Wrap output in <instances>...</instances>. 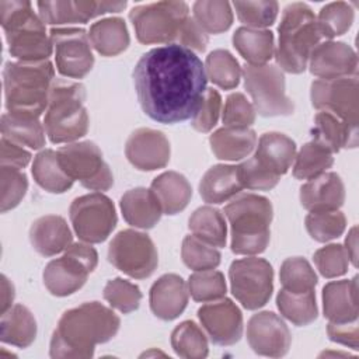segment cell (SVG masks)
Here are the masks:
<instances>
[{
    "mask_svg": "<svg viewBox=\"0 0 359 359\" xmlns=\"http://www.w3.org/2000/svg\"><path fill=\"white\" fill-rule=\"evenodd\" d=\"M133 83L143 112L167 125L192 118L208 88L202 60L178 43L142 55L133 69Z\"/></svg>",
    "mask_w": 359,
    "mask_h": 359,
    "instance_id": "1",
    "label": "cell"
},
{
    "mask_svg": "<svg viewBox=\"0 0 359 359\" xmlns=\"http://www.w3.org/2000/svg\"><path fill=\"white\" fill-rule=\"evenodd\" d=\"M119 317L98 302H87L62 314L52 334L50 358H91L98 344L111 341L119 331Z\"/></svg>",
    "mask_w": 359,
    "mask_h": 359,
    "instance_id": "2",
    "label": "cell"
},
{
    "mask_svg": "<svg viewBox=\"0 0 359 359\" xmlns=\"http://www.w3.org/2000/svg\"><path fill=\"white\" fill-rule=\"evenodd\" d=\"M53 81L55 67L49 60L7 62L3 69L7 111L41 116L48 108Z\"/></svg>",
    "mask_w": 359,
    "mask_h": 359,
    "instance_id": "3",
    "label": "cell"
},
{
    "mask_svg": "<svg viewBox=\"0 0 359 359\" xmlns=\"http://www.w3.org/2000/svg\"><path fill=\"white\" fill-rule=\"evenodd\" d=\"M0 22L6 34L8 52L22 62L48 60L53 52L45 22L27 0H1Z\"/></svg>",
    "mask_w": 359,
    "mask_h": 359,
    "instance_id": "4",
    "label": "cell"
},
{
    "mask_svg": "<svg viewBox=\"0 0 359 359\" xmlns=\"http://www.w3.org/2000/svg\"><path fill=\"white\" fill-rule=\"evenodd\" d=\"M230 223L231 251L238 255H255L265 251L271 238L272 203L257 194H244L224 206Z\"/></svg>",
    "mask_w": 359,
    "mask_h": 359,
    "instance_id": "5",
    "label": "cell"
},
{
    "mask_svg": "<svg viewBox=\"0 0 359 359\" xmlns=\"http://www.w3.org/2000/svg\"><path fill=\"white\" fill-rule=\"evenodd\" d=\"M278 32L275 60L279 69L293 74L303 73L311 50L321 39L316 14L306 3L287 4L283 8Z\"/></svg>",
    "mask_w": 359,
    "mask_h": 359,
    "instance_id": "6",
    "label": "cell"
},
{
    "mask_svg": "<svg viewBox=\"0 0 359 359\" xmlns=\"http://www.w3.org/2000/svg\"><path fill=\"white\" fill-rule=\"evenodd\" d=\"M84 101L83 84L55 79L43 116L45 133L52 143H73L87 133L88 114Z\"/></svg>",
    "mask_w": 359,
    "mask_h": 359,
    "instance_id": "7",
    "label": "cell"
},
{
    "mask_svg": "<svg viewBox=\"0 0 359 359\" xmlns=\"http://www.w3.org/2000/svg\"><path fill=\"white\" fill-rule=\"evenodd\" d=\"M189 17L185 1H157L136 6L129 13L140 43H175L180 31Z\"/></svg>",
    "mask_w": 359,
    "mask_h": 359,
    "instance_id": "8",
    "label": "cell"
},
{
    "mask_svg": "<svg viewBox=\"0 0 359 359\" xmlns=\"http://www.w3.org/2000/svg\"><path fill=\"white\" fill-rule=\"evenodd\" d=\"M98 254L88 243H72L60 258L52 259L43 269L42 279L50 294L65 297L77 292L97 268Z\"/></svg>",
    "mask_w": 359,
    "mask_h": 359,
    "instance_id": "9",
    "label": "cell"
},
{
    "mask_svg": "<svg viewBox=\"0 0 359 359\" xmlns=\"http://www.w3.org/2000/svg\"><path fill=\"white\" fill-rule=\"evenodd\" d=\"M244 87L252 98L254 109L261 116H287L294 111L293 101L286 95L285 74L276 65H245Z\"/></svg>",
    "mask_w": 359,
    "mask_h": 359,
    "instance_id": "10",
    "label": "cell"
},
{
    "mask_svg": "<svg viewBox=\"0 0 359 359\" xmlns=\"http://www.w3.org/2000/svg\"><path fill=\"white\" fill-rule=\"evenodd\" d=\"M233 296L247 310L265 306L273 290V269L271 264L258 257L236 259L229 268Z\"/></svg>",
    "mask_w": 359,
    "mask_h": 359,
    "instance_id": "11",
    "label": "cell"
},
{
    "mask_svg": "<svg viewBox=\"0 0 359 359\" xmlns=\"http://www.w3.org/2000/svg\"><path fill=\"white\" fill-rule=\"evenodd\" d=\"M62 168L73 181L93 191H107L114 184L109 165L104 161L100 147L90 142L67 143L57 150Z\"/></svg>",
    "mask_w": 359,
    "mask_h": 359,
    "instance_id": "12",
    "label": "cell"
},
{
    "mask_svg": "<svg viewBox=\"0 0 359 359\" xmlns=\"http://www.w3.org/2000/svg\"><path fill=\"white\" fill-rule=\"evenodd\" d=\"M69 216L74 233L88 244L105 241L118 222L112 201L101 192L76 198L69 208Z\"/></svg>",
    "mask_w": 359,
    "mask_h": 359,
    "instance_id": "13",
    "label": "cell"
},
{
    "mask_svg": "<svg viewBox=\"0 0 359 359\" xmlns=\"http://www.w3.org/2000/svg\"><path fill=\"white\" fill-rule=\"evenodd\" d=\"M108 261L128 276L144 279L156 271L158 255L153 240L146 233L126 229L111 240Z\"/></svg>",
    "mask_w": 359,
    "mask_h": 359,
    "instance_id": "14",
    "label": "cell"
},
{
    "mask_svg": "<svg viewBox=\"0 0 359 359\" xmlns=\"http://www.w3.org/2000/svg\"><path fill=\"white\" fill-rule=\"evenodd\" d=\"M311 105L318 111H327L356 125L359 122V81L358 74L331 80L318 79L310 87Z\"/></svg>",
    "mask_w": 359,
    "mask_h": 359,
    "instance_id": "15",
    "label": "cell"
},
{
    "mask_svg": "<svg viewBox=\"0 0 359 359\" xmlns=\"http://www.w3.org/2000/svg\"><path fill=\"white\" fill-rule=\"evenodd\" d=\"M49 36L55 49L57 72L69 79H83L94 66L91 42L83 28H52Z\"/></svg>",
    "mask_w": 359,
    "mask_h": 359,
    "instance_id": "16",
    "label": "cell"
},
{
    "mask_svg": "<svg viewBox=\"0 0 359 359\" xmlns=\"http://www.w3.org/2000/svg\"><path fill=\"white\" fill-rule=\"evenodd\" d=\"M247 341L255 353L280 358L289 352L292 334L278 314L273 311H259L247 323Z\"/></svg>",
    "mask_w": 359,
    "mask_h": 359,
    "instance_id": "17",
    "label": "cell"
},
{
    "mask_svg": "<svg viewBox=\"0 0 359 359\" xmlns=\"http://www.w3.org/2000/svg\"><path fill=\"white\" fill-rule=\"evenodd\" d=\"M198 318L215 345H234L243 335V314L230 299L208 302L199 307Z\"/></svg>",
    "mask_w": 359,
    "mask_h": 359,
    "instance_id": "18",
    "label": "cell"
},
{
    "mask_svg": "<svg viewBox=\"0 0 359 359\" xmlns=\"http://www.w3.org/2000/svg\"><path fill=\"white\" fill-rule=\"evenodd\" d=\"M39 17L45 24H86L91 18L107 13H119L126 7V1H94V0H56L38 1Z\"/></svg>",
    "mask_w": 359,
    "mask_h": 359,
    "instance_id": "19",
    "label": "cell"
},
{
    "mask_svg": "<svg viewBox=\"0 0 359 359\" xmlns=\"http://www.w3.org/2000/svg\"><path fill=\"white\" fill-rule=\"evenodd\" d=\"M125 154L135 168L154 171L168 164L171 149L167 136L161 130L139 128L129 135Z\"/></svg>",
    "mask_w": 359,
    "mask_h": 359,
    "instance_id": "20",
    "label": "cell"
},
{
    "mask_svg": "<svg viewBox=\"0 0 359 359\" xmlns=\"http://www.w3.org/2000/svg\"><path fill=\"white\" fill-rule=\"evenodd\" d=\"M307 65L311 74L323 80L355 76L358 73L356 52L348 43L339 41L317 43L310 53Z\"/></svg>",
    "mask_w": 359,
    "mask_h": 359,
    "instance_id": "21",
    "label": "cell"
},
{
    "mask_svg": "<svg viewBox=\"0 0 359 359\" xmlns=\"http://www.w3.org/2000/svg\"><path fill=\"white\" fill-rule=\"evenodd\" d=\"M188 285L177 273L160 276L150 287L149 302L156 317L164 321L177 318L188 304Z\"/></svg>",
    "mask_w": 359,
    "mask_h": 359,
    "instance_id": "22",
    "label": "cell"
},
{
    "mask_svg": "<svg viewBox=\"0 0 359 359\" xmlns=\"http://www.w3.org/2000/svg\"><path fill=\"white\" fill-rule=\"evenodd\" d=\"M300 203L309 212L338 210L345 201V185L337 172H323L300 188Z\"/></svg>",
    "mask_w": 359,
    "mask_h": 359,
    "instance_id": "23",
    "label": "cell"
},
{
    "mask_svg": "<svg viewBox=\"0 0 359 359\" xmlns=\"http://www.w3.org/2000/svg\"><path fill=\"white\" fill-rule=\"evenodd\" d=\"M29 241L38 254L53 257L73 243V234L62 216L45 215L31 224Z\"/></svg>",
    "mask_w": 359,
    "mask_h": 359,
    "instance_id": "24",
    "label": "cell"
},
{
    "mask_svg": "<svg viewBox=\"0 0 359 359\" xmlns=\"http://www.w3.org/2000/svg\"><path fill=\"white\" fill-rule=\"evenodd\" d=\"M255 147L257 150L252 156L255 163L276 177L286 174L296 157V143L279 132L261 135Z\"/></svg>",
    "mask_w": 359,
    "mask_h": 359,
    "instance_id": "25",
    "label": "cell"
},
{
    "mask_svg": "<svg viewBox=\"0 0 359 359\" xmlns=\"http://www.w3.org/2000/svg\"><path fill=\"white\" fill-rule=\"evenodd\" d=\"M323 310L331 323L358 320V276L327 283L323 289Z\"/></svg>",
    "mask_w": 359,
    "mask_h": 359,
    "instance_id": "26",
    "label": "cell"
},
{
    "mask_svg": "<svg viewBox=\"0 0 359 359\" xmlns=\"http://www.w3.org/2000/svg\"><path fill=\"white\" fill-rule=\"evenodd\" d=\"M313 140L338 153L341 149H355L358 146V126L346 123L331 112L318 111L314 116Z\"/></svg>",
    "mask_w": 359,
    "mask_h": 359,
    "instance_id": "27",
    "label": "cell"
},
{
    "mask_svg": "<svg viewBox=\"0 0 359 359\" xmlns=\"http://www.w3.org/2000/svg\"><path fill=\"white\" fill-rule=\"evenodd\" d=\"M121 210L123 219L133 227L151 229L154 227L161 215V206L151 189L133 188L126 191L121 198Z\"/></svg>",
    "mask_w": 359,
    "mask_h": 359,
    "instance_id": "28",
    "label": "cell"
},
{
    "mask_svg": "<svg viewBox=\"0 0 359 359\" xmlns=\"http://www.w3.org/2000/svg\"><path fill=\"white\" fill-rule=\"evenodd\" d=\"M243 188L237 165L230 164H217L210 167L199 182V194L202 199L210 205L227 202Z\"/></svg>",
    "mask_w": 359,
    "mask_h": 359,
    "instance_id": "29",
    "label": "cell"
},
{
    "mask_svg": "<svg viewBox=\"0 0 359 359\" xmlns=\"http://www.w3.org/2000/svg\"><path fill=\"white\" fill-rule=\"evenodd\" d=\"M150 189L156 195L161 210L164 215H177L182 212L191 198H192V187L185 175L177 171H165L157 175Z\"/></svg>",
    "mask_w": 359,
    "mask_h": 359,
    "instance_id": "30",
    "label": "cell"
},
{
    "mask_svg": "<svg viewBox=\"0 0 359 359\" xmlns=\"http://www.w3.org/2000/svg\"><path fill=\"white\" fill-rule=\"evenodd\" d=\"M257 142V135L250 128L223 126L209 137L213 154L224 161H237L248 157L254 151Z\"/></svg>",
    "mask_w": 359,
    "mask_h": 359,
    "instance_id": "31",
    "label": "cell"
},
{
    "mask_svg": "<svg viewBox=\"0 0 359 359\" xmlns=\"http://www.w3.org/2000/svg\"><path fill=\"white\" fill-rule=\"evenodd\" d=\"M36 337V320L24 304H14L1 313L0 339L18 348L29 346Z\"/></svg>",
    "mask_w": 359,
    "mask_h": 359,
    "instance_id": "32",
    "label": "cell"
},
{
    "mask_svg": "<svg viewBox=\"0 0 359 359\" xmlns=\"http://www.w3.org/2000/svg\"><path fill=\"white\" fill-rule=\"evenodd\" d=\"M233 46L248 65H266L275 53V38L269 29L240 27L233 34Z\"/></svg>",
    "mask_w": 359,
    "mask_h": 359,
    "instance_id": "33",
    "label": "cell"
},
{
    "mask_svg": "<svg viewBox=\"0 0 359 359\" xmlns=\"http://www.w3.org/2000/svg\"><path fill=\"white\" fill-rule=\"evenodd\" d=\"M88 38L94 49L107 57L122 53L130 42L128 27L119 17H109L94 22L90 27Z\"/></svg>",
    "mask_w": 359,
    "mask_h": 359,
    "instance_id": "34",
    "label": "cell"
},
{
    "mask_svg": "<svg viewBox=\"0 0 359 359\" xmlns=\"http://www.w3.org/2000/svg\"><path fill=\"white\" fill-rule=\"evenodd\" d=\"M1 136L29 149L38 150L45 146V128L39 122V116L6 112L1 116Z\"/></svg>",
    "mask_w": 359,
    "mask_h": 359,
    "instance_id": "35",
    "label": "cell"
},
{
    "mask_svg": "<svg viewBox=\"0 0 359 359\" xmlns=\"http://www.w3.org/2000/svg\"><path fill=\"white\" fill-rule=\"evenodd\" d=\"M31 171L35 182L50 194H63L70 189L74 182L62 168L57 151L52 149L41 150L34 157Z\"/></svg>",
    "mask_w": 359,
    "mask_h": 359,
    "instance_id": "36",
    "label": "cell"
},
{
    "mask_svg": "<svg viewBox=\"0 0 359 359\" xmlns=\"http://www.w3.org/2000/svg\"><path fill=\"white\" fill-rule=\"evenodd\" d=\"M191 233L213 247H224L227 226L224 215L213 206L198 208L188 220Z\"/></svg>",
    "mask_w": 359,
    "mask_h": 359,
    "instance_id": "37",
    "label": "cell"
},
{
    "mask_svg": "<svg viewBox=\"0 0 359 359\" xmlns=\"http://www.w3.org/2000/svg\"><path fill=\"white\" fill-rule=\"evenodd\" d=\"M276 306L280 314L297 327L309 325L318 316L314 290L304 293H292L280 289L276 296Z\"/></svg>",
    "mask_w": 359,
    "mask_h": 359,
    "instance_id": "38",
    "label": "cell"
},
{
    "mask_svg": "<svg viewBox=\"0 0 359 359\" xmlns=\"http://www.w3.org/2000/svg\"><path fill=\"white\" fill-rule=\"evenodd\" d=\"M174 352L185 359H203L209 353L206 332L194 321H182L171 332Z\"/></svg>",
    "mask_w": 359,
    "mask_h": 359,
    "instance_id": "39",
    "label": "cell"
},
{
    "mask_svg": "<svg viewBox=\"0 0 359 359\" xmlns=\"http://www.w3.org/2000/svg\"><path fill=\"white\" fill-rule=\"evenodd\" d=\"M205 72L206 77L223 90L236 88L241 79L240 63L226 49H215L206 56Z\"/></svg>",
    "mask_w": 359,
    "mask_h": 359,
    "instance_id": "40",
    "label": "cell"
},
{
    "mask_svg": "<svg viewBox=\"0 0 359 359\" xmlns=\"http://www.w3.org/2000/svg\"><path fill=\"white\" fill-rule=\"evenodd\" d=\"M334 164L332 153L311 140L302 146L294 157L293 175L297 180H311L325 172Z\"/></svg>",
    "mask_w": 359,
    "mask_h": 359,
    "instance_id": "41",
    "label": "cell"
},
{
    "mask_svg": "<svg viewBox=\"0 0 359 359\" xmlns=\"http://www.w3.org/2000/svg\"><path fill=\"white\" fill-rule=\"evenodd\" d=\"M194 20L206 34H220L233 24V11L229 1L199 0L192 6Z\"/></svg>",
    "mask_w": 359,
    "mask_h": 359,
    "instance_id": "42",
    "label": "cell"
},
{
    "mask_svg": "<svg viewBox=\"0 0 359 359\" xmlns=\"http://www.w3.org/2000/svg\"><path fill=\"white\" fill-rule=\"evenodd\" d=\"M279 279L283 286L282 289L292 293L314 290L318 280L310 262L303 257L286 258L280 265Z\"/></svg>",
    "mask_w": 359,
    "mask_h": 359,
    "instance_id": "43",
    "label": "cell"
},
{
    "mask_svg": "<svg viewBox=\"0 0 359 359\" xmlns=\"http://www.w3.org/2000/svg\"><path fill=\"white\" fill-rule=\"evenodd\" d=\"M355 18L353 7L346 1H332L325 4L317 17V25L321 36L332 39L344 35Z\"/></svg>",
    "mask_w": 359,
    "mask_h": 359,
    "instance_id": "44",
    "label": "cell"
},
{
    "mask_svg": "<svg viewBox=\"0 0 359 359\" xmlns=\"http://www.w3.org/2000/svg\"><path fill=\"white\" fill-rule=\"evenodd\" d=\"M310 237L318 243H327L338 238L346 227L345 215L339 210L310 212L304 220Z\"/></svg>",
    "mask_w": 359,
    "mask_h": 359,
    "instance_id": "45",
    "label": "cell"
},
{
    "mask_svg": "<svg viewBox=\"0 0 359 359\" xmlns=\"http://www.w3.org/2000/svg\"><path fill=\"white\" fill-rule=\"evenodd\" d=\"M226 280L222 272L215 269L195 271L188 279V292L195 302L208 303L226 296Z\"/></svg>",
    "mask_w": 359,
    "mask_h": 359,
    "instance_id": "46",
    "label": "cell"
},
{
    "mask_svg": "<svg viewBox=\"0 0 359 359\" xmlns=\"http://www.w3.org/2000/svg\"><path fill=\"white\" fill-rule=\"evenodd\" d=\"M237 18L248 28L265 29L271 27L278 17L279 4L275 0H258V1H234Z\"/></svg>",
    "mask_w": 359,
    "mask_h": 359,
    "instance_id": "47",
    "label": "cell"
},
{
    "mask_svg": "<svg viewBox=\"0 0 359 359\" xmlns=\"http://www.w3.org/2000/svg\"><path fill=\"white\" fill-rule=\"evenodd\" d=\"M181 257L184 264L194 271L215 269L220 264V252L217 247L202 241L194 234H189L182 240Z\"/></svg>",
    "mask_w": 359,
    "mask_h": 359,
    "instance_id": "48",
    "label": "cell"
},
{
    "mask_svg": "<svg viewBox=\"0 0 359 359\" xmlns=\"http://www.w3.org/2000/svg\"><path fill=\"white\" fill-rule=\"evenodd\" d=\"M102 297L115 310L121 311L122 314H129L139 309L142 292L135 283L122 278H115L107 282Z\"/></svg>",
    "mask_w": 359,
    "mask_h": 359,
    "instance_id": "49",
    "label": "cell"
},
{
    "mask_svg": "<svg viewBox=\"0 0 359 359\" xmlns=\"http://www.w3.org/2000/svg\"><path fill=\"white\" fill-rule=\"evenodd\" d=\"M28 189L27 175L15 167L1 165L0 168V210L6 213L14 209L25 196Z\"/></svg>",
    "mask_w": 359,
    "mask_h": 359,
    "instance_id": "50",
    "label": "cell"
},
{
    "mask_svg": "<svg viewBox=\"0 0 359 359\" xmlns=\"http://www.w3.org/2000/svg\"><path fill=\"white\" fill-rule=\"evenodd\" d=\"M314 264L324 278L342 276L348 271L349 257L344 245L328 244L314 252Z\"/></svg>",
    "mask_w": 359,
    "mask_h": 359,
    "instance_id": "51",
    "label": "cell"
},
{
    "mask_svg": "<svg viewBox=\"0 0 359 359\" xmlns=\"http://www.w3.org/2000/svg\"><path fill=\"white\" fill-rule=\"evenodd\" d=\"M254 105L241 93L227 97L223 108V123L227 128H250L255 122Z\"/></svg>",
    "mask_w": 359,
    "mask_h": 359,
    "instance_id": "52",
    "label": "cell"
},
{
    "mask_svg": "<svg viewBox=\"0 0 359 359\" xmlns=\"http://www.w3.org/2000/svg\"><path fill=\"white\" fill-rule=\"evenodd\" d=\"M220 109H222L220 94L215 88H206L202 102L199 104L196 112L191 118L192 128L201 133L210 132L219 121Z\"/></svg>",
    "mask_w": 359,
    "mask_h": 359,
    "instance_id": "53",
    "label": "cell"
},
{
    "mask_svg": "<svg viewBox=\"0 0 359 359\" xmlns=\"http://www.w3.org/2000/svg\"><path fill=\"white\" fill-rule=\"evenodd\" d=\"M238 177L244 188L252 191H269L278 185L280 177L273 175L255 163L251 157L237 165Z\"/></svg>",
    "mask_w": 359,
    "mask_h": 359,
    "instance_id": "54",
    "label": "cell"
},
{
    "mask_svg": "<svg viewBox=\"0 0 359 359\" xmlns=\"http://www.w3.org/2000/svg\"><path fill=\"white\" fill-rule=\"evenodd\" d=\"M208 42H209L208 34L198 25L194 17H188L180 31V35L175 43L187 49H191L192 52H205Z\"/></svg>",
    "mask_w": 359,
    "mask_h": 359,
    "instance_id": "55",
    "label": "cell"
},
{
    "mask_svg": "<svg viewBox=\"0 0 359 359\" xmlns=\"http://www.w3.org/2000/svg\"><path fill=\"white\" fill-rule=\"evenodd\" d=\"M327 335L331 341L349 346L353 351L359 349V328L358 320L349 323H331L327 325Z\"/></svg>",
    "mask_w": 359,
    "mask_h": 359,
    "instance_id": "56",
    "label": "cell"
},
{
    "mask_svg": "<svg viewBox=\"0 0 359 359\" xmlns=\"http://www.w3.org/2000/svg\"><path fill=\"white\" fill-rule=\"evenodd\" d=\"M0 163L1 165L15 167V168H25L31 160V153L25 150L21 144L1 136L0 140Z\"/></svg>",
    "mask_w": 359,
    "mask_h": 359,
    "instance_id": "57",
    "label": "cell"
},
{
    "mask_svg": "<svg viewBox=\"0 0 359 359\" xmlns=\"http://www.w3.org/2000/svg\"><path fill=\"white\" fill-rule=\"evenodd\" d=\"M345 250L353 266H358V227L353 226L345 238Z\"/></svg>",
    "mask_w": 359,
    "mask_h": 359,
    "instance_id": "58",
    "label": "cell"
},
{
    "mask_svg": "<svg viewBox=\"0 0 359 359\" xmlns=\"http://www.w3.org/2000/svg\"><path fill=\"white\" fill-rule=\"evenodd\" d=\"M14 286L6 275H1V313L7 311L14 300Z\"/></svg>",
    "mask_w": 359,
    "mask_h": 359,
    "instance_id": "59",
    "label": "cell"
}]
</instances>
